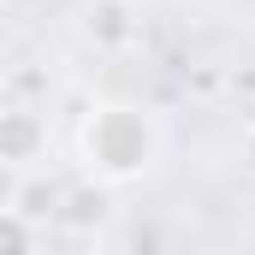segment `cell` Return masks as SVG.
I'll list each match as a JSON object with an SVG mask.
<instances>
[{"mask_svg": "<svg viewBox=\"0 0 255 255\" xmlns=\"http://www.w3.org/2000/svg\"><path fill=\"white\" fill-rule=\"evenodd\" d=\"M154 154H160V125H154L142 107H130V101L95 107V119L83 125V160H89V172H101L107 184L142 178V172L154 166Z\"/></svg>", "mask_w": 255, "mask_h": 255, "instance_id": "cell-1", "label": "cell"}, {"mask_svg": "<svg viewBox=\"0 0 255 255\" xmlns=\"http://www.w3.org/2000/svg\"><path fill=\"white\" fill-rule=\"evenodd\" d=\"M48 160V119L42 107H0V166L36 172Z\"/></svg>", "mask_w": 255, "mask_h": 255, "instance_id": "cell-2", "label": "cell"}, {"mask_svg": "<svg viewBox=\"0 0 255 255\" xmlns=\"http://www.w3.org/2000/svg\"><path fill=\"white\" fill-rule=\"evenodd\" d=\"M83 36H89L101 54H125L130 42L142 36L136 0H89V6H83Z\"/></svg>", "mask_w": 255, "mask_h": 255, "instance_id": "cell-3", "label": "cell"}, {"mask_svg": "<svg viewBox=\"0 0 255 255\" xmlns=\"http://www.w3.org/2000/svg\"><path fill=\"white\" fill-rule=\"evenodd\" d=\"M60 202H65V190L48 178V172H18V184H12V214H24L30 226H42V220H60Z\"/></svg>", "mask_w": 255, "mask_h": 255, "instance_id": "cell-4", "label": "cell"}, {"mask_svg": "<svg viewBox=\"0 0 255 255\" xmlns=\"http://www.w3.org/2000/svg\"><path fill=\"white\" fill-rule=\"evenodd\" d=\"M0 255H36V226L12 208H0Z\"/></svg>", "mask_w": 255, "mask_h": 255, "instance_id": "cell-5", "label": "cell"}, {"mask_svg": "<svg viewBox=\"0 0 255 255\" xmlns=\"http://www.w3.org/2000/svg\"><path fill=\"white\" fill-rule=\"evenodd\" d=\"M60 208H77V214H65L71 226H89V220H101V196H89V190H83V196H65Z\"/></svg>", "mask_w": 255, "mask_h": 255, "instance_id": "cell-6", "label": "cell"}, {"mask_svg": "<svg viewBox=\"0 0 255 255\" xmlns=\"http://www.w3.org/2000/svg\"><path fill=\"white\" fill-rule=\"evenodd\" d=\"M244 160H250V166H255V119H250V125H244Z\"/></svg>", "mask_w": 255, "mask_h": 255, "instance_id": "cell-7", "label": "cell"}, {"mask_svg": "<svg viewBox=\"0 0 255 255\" xmlns=\"http://www.w3.org/2000/svg\"><path fill=\"white\" fill-rule=\"evenodd\" d=\"M6 83H12V65H6V54H0V95H6Z\"/></svg>", "mask_w": 255, "mask_h": 255, "instance_id": "cell-8", "label": "cell"}]
</instances>
